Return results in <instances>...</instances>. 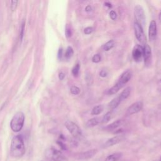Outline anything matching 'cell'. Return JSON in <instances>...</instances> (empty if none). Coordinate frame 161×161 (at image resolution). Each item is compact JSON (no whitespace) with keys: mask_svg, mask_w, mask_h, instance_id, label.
Instances as JSON below:
<instances>
[{"mask_svg":"<svg viewBox=\"0 0 161 161\" xmlns=\"http://www.w3.org/2000/svg\"><path fill=\"white\" fill-rule=\"evenodd\" d=\"M124 86H123L122 84H121L120 83H119L118 82H117L116 83V84L114 86H113L112 87H111L108 91L107 94L109 95H113V94H115L116 93H117L118 92V91H119Z\"/></svg>","mask_w":161,"mask_h":161,"instance_id":"cell-15","label":"cell"},{"mask_svg":"<svg viewBox=\"0 0 161 161\" xmlns=\"http://www.w3.org/2000/svg\"><path fill=\"white\" fill-rule=\"evenodd\" d=\"M18 1H11L10 8H11V9L12 11H14L16 9V7H17V5H18Z\"/></svg>","mask_w":161,"mask_h":161,"instance_id":"cell-27","label":"cell"},{"mask_svg":"<svg viewBox=\"0 0 161 161\" xmlns=\"http://www.w3.org/2000/svg\"><path fill=\"white\" fill-rule=\"evenodd\" d=\"M122 157V153L120 152H116L108 155L104 161H118Z\"/></svg>","mask_w":161,"mask_h":161,"instance_id":"cell-16","label":"cell"},{"mask_svg":"<svg viewBox=\"0 0 161 161\" xmlns=\"http://www.w3.org/2000/svg\"><path fill=\"white\" fill-rule=\"evenodd\" d=\"M134 17L135 19V22L138 23L142 27L143 26H144L145 25L146 18L145 12L143 8L139 4L135 6L134 8Z\"/></svg>","mask_w":161,"mask_h":161,"instance_id":"cell-5","label":"cell"},{"mask_svg":"<svg viewBox=\"0 0 161 161\" xmlns=\"http://www.w3.org/2000/svg\"><path fill=\"white\" fill-rule=\"evenodd\" d=\"M80 89L75 86H73L70 87V92L74 95H77L80 93Z\"/></svg>","mask_w":161,"mask_h":161,"instance_id":"cell-25","label":"cell"},{"mask_svg":"<svg viewBox=\"0 0 161 161\" xmlns=\"http://www.w3.org/2000/svg\"><path fill=\"white\" fill-rule=\"evenodd\" d=\"M74 54V50L72 49V48L71 47H68L67 50H66V52H65V57L67 59H69L70 58L72 57V56Z\"/></svg>","mask_w":161,"mask_h":161,"instance_id":"cell-22","label":"cell"},{"mask_svg":"<svg viewBox=\"0 0 161 161\" xmlns=\"http://www.w3.org/2000/svg\"><path fill=\"white\" fill-rule=\"evenodd\" d=\"M97 152V149H91L81 153H79L76 157L77 159L79 160H87L93 157Z\"/></svg>","mask_w":161,"mask_h":161,"instance_id":"cell-11","label":"cell"},{"mask_svg":"<svg viewBox=\"0 0 161 161\" xmlns=\"http://www.w3.org/2000/svg\"><path fill=\"white\" fill-rule=\"evenodd\" d=\"M107 74H108V72H107V71L105 70H101V72H99V75H100L101 77H106Z\"/></svg>","mask_w":161,"mask_h":161,"instance_id":"cell-32","label":"cell"},{"mask_svg":"<svg viewBox=\"0 0 161 161\" xmlns=\"http://www.w3.org/2000/svg\"><path fill=\"white\" fill-rule=\"evenodd\" d=\"M104 4H105V6H107V7H108L109 8H111L112 7V5H111V4H110L109 3H108V2H106L105 3H104Z\"/></svg>","mask_w":161,"mask_h":161,"instance_id":"cell-36","label":"cell"},{"mask_svg":"<svg viewBox=\"0 0 161 161\" xmlns=\"http://www.w3.org/2000/svg\"><path fill=\"white\" fill-rule=\"evenodd\" d=\"M10 153L14 158H20L25 153V146L23 139L20 135L13 137L10 146Z\"/></svg>","mask_w":161,"mask_h":161,"instance_id":"cell-1","label":"cell"},{"mask_svg":"<svg viewBox=\"0 0 161 161\" xmlns=\"http://www.w3.org/2000/svg\"><path fill=\"white\" fill-rule=\"evenodd\" d=\"M101 57L99 54H95L92 58V61L94 63H98L101 61Z\"/></svg>","mask_w":161,"mask_h":161,"instance_id":"cell-26","label":"cell"},{"mask_svg":"<svg viewBox=\"0 0 161 161\" xmlns=\"http://www.w3.org/2000/svg\"><path fill=\"white\" fill-rule=\"evenodd\" d=\"M79 69H80V65L79 64H77L72 69V74L74 77H77L79 75Z\"/></svg>","mask_w":161,"mask_h":161,"instance_id":"cell-24","label":"cell"},{"mask_svg":"<svg viewBox=\"0 0 161 161\" xmlns=\"http://www.w3.org/2000/svg\"><path fill=\"white\" fill-rule=\"evenodd\" d=\"M143 48L141 45H136L134 47L132 51V57L133 58L136 62H139L141 60L143 57Z\"/></svg>","mask_w":161,"mask_h":161,"instance_id":"cell-10","label":"cell"},{"mask_svg":"<svg viewBox=\"0 0 161 161\" xmlns=\"http://www.w3.org/2000/svg\"><path fill=\"white\" fill-rule=\"evenodd\" d=\"M62 56V49L60 48L59 50H58V57L59 58H60Z\"/></svg>","mask_w":161,"mask_h":161,"instance_id":"cell-35","label":"cell"},{"mask_svg":"<svg viewBox=\"0 0 161 161\" xmlns=\"http://www.w3.org/2000/svg\"><path fill=\"white\" fill-rule=\"evenodd\" d=\"M133 28H134V32H135L136 38L140 43L145 45L147 41V38H146V36L145 35L143 27L138 23L134 22Z\"/></svg>","mask_w":161,"mask_h":161,"instance_id":"cell-6","label":"cell"},{"mask_svg":"<svg viewBox=\"0 0 161 161\" xmlns=\"http://www.w3.org/2000/svg\"><path fill=\"white\" fill-rule=\"evenodd\" d=\"M25 122V114L21 111L17 112L13 117L10 122V127L14 132H19L21 130Z\"/></svg>","mask_w":161,"mask_h":161,"instance_id":"cell-2","label":"cell"},{"mask_svg":"<svg viewBox=\"0 0 161 161\" xmlns=\"http://www.w3.org/2000/svg\"><path fill=\"white\" fill-rule=\"evenodd\" d=\"M142 107L143 103L142 101H136L129 106L126 110V114L127 116H130L137 113L142 109Z\"/></svg>","mask_w":161,"mask_h":161,"instance_id":"cell-7","label":"cell"},{"mask_svg":"<svg viewBox=\"0 0 161 161\" xmlns=\"http://www.w3.org/2000/svg\"><path fill=\"white\" fill-rule=\"evenodd\" d=\"M158 18H159V20L161 21V10H160V13H159V15H158Z\"/></svg>","mask_w":161,"mask_h":161,"instance_id":"cell-37","label":"cell"},{"mask_svg":"<svg viewBox=\"0 0 161 161\" xmlns=\"http://www.w3.org/2000/svg\"><path fill=\"white\" fill-rule=\"evenodd\" d=\"M121 102V101L119 99V96H117L111 101V102L108 104V106L111 109H115L116 108H117L119 106V104H120Z\"/></svg>","mask_w":161,"mask_h":161,"instance_id":"cell-18","label":"cell"},{"mask_svg":"<svg viewBox=\"0 0 161 161\" xmlns=\"http://www.w3.org/2000/svg\"><path fill=\"white\" fill-rule=\"evenodd\" d=\"M58 77H59V79L60 80H63L65 77V74L63 72H60L59 74H58Z\"/></svg>","mask_w":161,"mask_h":161,"instance_id":"cell-34","label":"cell"},{"mask_svg":"<svg viewBox=\"0 0 161 161\" xmlns=\"http://www.w3.org/2000/svg\"><path fill=\"white\" fill-rule=\"evenodd\" d=\"M109 17L111 18V19L113 20H115L117 18V14L116 13L113 11V10H111L110 12H109Z\"/></svg>","mask_w":161,"mask_h":161,"instance_id":"cell-29","label":"cell"},{"mask_svg":"<svg viewBox=\"0 0 161 161\" xmlns=\"http://www.w3.org/2000/svg\"><path fill=\"white\" fill-rule=\"evenodd\" d=\"M159 161H161V157H160V160H159Z\"/></svg>","mask_w":161,"mask_h":161,"instance_id":"cell-39","label":"cell"},{"mask_svg":"<svg viewBox=\"0 0 161 161\" xmlns=\"http://www.w3.org/2000/svg\"><path fill=\"white\" fill-rule=\"evenodd\" d=\"M45 157L47 161H64L65 160V157L63 153L53 147L46 150Z\"/></svg>","mask_w":161,"mask_h":161,"instance_id":"cell-3","label":"cell"},{"mask_svg":"<svg viewBox=\"0 0 161 161\" xmlns=\"http://www.w3.org/2000/svg\"><path fill=\"white\" fill-rule=\"evenodd\" d=\"M131 77V72H130V70H127L121 74L118 82L121 84H122L123 86H124L130 80Z\"/></svg>","mask_w":161,"mask_h":161,"instance_id":"cell-13","label":"cell"},{"mask_svg":"<svg viewBox=\"0 0 161 161\" xmlns=\"http://www.w3.org/2000/svg\"><path fill=\"white\" fill-rule=\"evenodd\" d=\"M85 11H86V12H90V11H92V8H91V6L90 5L86 6V8H85Z\"/></svg>","mask_w":161,"mask_h":161,"instance_id":"cell-33","label":"cell"},{"mask_svg":"<svg viewBox=\"0 0 161 161\" xmlns=\"http://www.w3.org/2000/svg\"><path fill=\"white\" fill-rule=\"evenodd\" d=\"M65 35L67 38L70 37L72 35V30H71L70 28L68 26H67V27L65 28Z\"/></svg>","mask_w":161,"mask_h":161,"instance_id":"cell-30","label":"cell"},{"mask_svg":"<svg viewBox=\"0 0 161 161\" xmlns=\"http://www.w3.org/2000/svg\"><path fill=\"white\" fill-rule=\"evenodd\" d=\"M111 118V111H108L103 116L102 120H101V123H108Z\"/></svg>","mask_w":161,"mask_h":161,"instance_id":"cell-23","label":"cell"},{"mask_svg":"<svg viewBox=\"0 0 161 161\" xmlns=\"http://www.w3.org/2000/svg\"><path fill=\"white\" fill-rule=\"evenodd\" d=\"M65 126L69 133L73 137L77 139H80L82 136V133L79 126L75 123L71 121H67L65 123Z\"/></svg>","mask_w":161,"mask_h":161,"instance_id":"cell-4","label":"cell"},{"mask_svg":"<svg viewBox=\"0 0 161 161\" xmlns=\"http://www.w3.org/2000/svg\"><path fill=\"white\" fill-rule=\"evenodd\" d=\"M131 91V89L130 87H127L123 89V91L118 96L121 101L126 99L127 97H128V96L130 95Z\"/></svg>","mask_w":161,"mask_h":161,"instance_id":"cell-17","label":"cell"},{"mask_svg":"<svg viewBox=\"0 0 161 161\" xmlns=\"http://www.w3.org/2000/svg\"><path fill=\"white\" fill-rule=\"evenodd\" d=\"M157 36V23L155 20H152L148 28V38L150 42L155 40Z\"/></svg>","mask_w":161,"mask_h":161,"instance_id":"cell-12","label":"cell"},{"mask_svg":"<svg viewBox=\"0 0 161 161\" xmlns=\"http://www.w3.org/2000/svg\"><path fill=\"white\" fill-rule=\"evenodd\" d=\"M103 111V107L102 105H97L95 106L92 111H91V114L92 115H98L100 113H102V111Z\"/></svg>","mask_w":161,"mask_h":161,"instance_id":"cell-20","label":"cell"},{"mask_svg":"<svg viewBox=\"0 0 161 161\" xmlns=\"http://www.w3.org/2000/svg\"><path fill=\"white\" fill-rule=\"evenodd\" d=\"M124 140V136L123 135H117L115 136H113L112 138H110L108 139L103 145L104 148H108L112 147L113 145H115L121 142H122Z\"/></svg>","mask_w":161,"mask_h":161,"instance_id":"cell-9","label":"cell"},{"mask_svg":"<svg viewBox=\"0 0 161 161\" xmlns=\"http://www.w3.org/2000/svg\"><path fill=\"white\" fill-rule=\"evenodd\" d=\"M99 122H100L99 119L98 118L95 117V118H92L89 119L87 121L86 125L88 128H91V127H93V126H95L97 125L99 123Z\"/></svg>","mask_w":161,"mask_h":161,"instance_id":"cell-19","label":"cell"},{"mask_svg":"<svg viewBox=\"0 0 161 161\" xmlns=\"http://www.w3.org/2000/svg\"><path fill=\"white\" fill-rule=\"evenodd\" d=\"M25 21L23 22L22 25H21V32H20V40H22L23 36V33H24V29H25Z\"/></svg>","mask_w":161,"mask_h":161,"instance_id":"cell-31","label":"cell"},{"mask_svg":"<svg viewBox=\"0 0 161 161\" xmlns=\"http://www.w3.org/2000/svg\"><path fill=\"white\" fill-rule=\"evenodd\" d=\"M123 124V121L121 120V119H118V120H116L115 121H114L113 123L108 125L106 128L105 129L107 130H109V131H112V130H114L118 128H119V126H121Z\"/></svg>","mask_w":161,"mask_h":161,"instance_id":"cell-14","label":"cell"},{"mask_svg":"<svg viewBox=\"0 0 161 161\" xmlns=\"http://www.w3.org/2000/svg\"><path fill=\"white\" fill-rule=\"evenodd\" d=\"M159 108H160V109H161V105H160V107H159Z\"/></svg>","mask_w":161,"mask_h":161,"instance_id":"cell-40","label":"cell"},{"mask_svg":"<svg viewBox=\"0 0 161 161\" xmlns=\"http://www.w3.org/2000/svg\"><path fill=\"white\" fill-rule=\"evenodd\" d=\"M93 31V28L91 26H89V27H86L84 28V33L86 34V35H89L91 34L92 32Z\"/></svg>","mask_w":161,"mask_h":161,"instance_id":"cell-28","label":"cell"},{"mask_svg":"<svg viewBox=\"0 0 161 161\" xmlns=\"http://www.w3.org/2000/svg\"><path fill=\"white\" fill-rule=\"evenodd\" d=\"M114 45V41L113 40H110L109 41L107 42L103 46V49L107 52L111 50L112 48H113Z\"/></svg>","mask_w":161,"mask_h":161,"instance_id":"cell-21","label":"cell"},{"mask_svg":"<svg viewBox=\"0 0 161 161\" xmlns=\"http://www.w3.org/2000/svg\"><path fill=\"white\" fill-rule=\"evenodd\" d=\"M143 48V57L144 58L145 64L147 66H148L150 65L152 60V50L150 47L147 44H145Z\"/></svg>","mask_w":161,"mask_h":161,"instance_id":"cell-8","label":"cell"},{"mask_svg":"<svg viewBox=\"0 0 161 161\" xmlns=\"http://www.w3.org/2000/svg\"><path fill=\"white\" fill-rule=\"evenodd\" d=\"M159 82H160V83H161V79L159 80Z\"/></svg>","mask_w":161,"mask_h":161,"instance_id":"cell-38","label":"cell"}]
</instances>
